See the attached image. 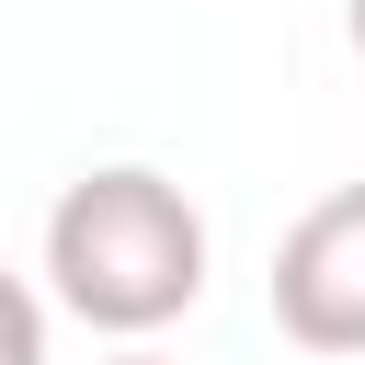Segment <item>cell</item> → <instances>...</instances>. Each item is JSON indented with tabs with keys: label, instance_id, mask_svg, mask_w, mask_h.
I'll list each match as a JSON object with an SVG mask.
<instances>
[{
	"label": "cell",
	"instance_id": "1",
	"mask_svg": "<svg viewBox=\"0 0 365 365\" xmlns=\"http://www.w3.org/2000/svg\"><path fill=\"white\" fill-rule=\"evenodd\" d=\"M46 297L80 331H114V342L171 331L205 297V217H194V194L137 171V160L80 171L57 194V217H46Z\"/></svg>",
	"mask_w": 365,
	"mask_h": 365
},
{
	"label": "cell",
	"instance_id": "2",
	"mask_svg": "<svg viewBox=\"0 0 365 365\" xmlns=\"http://www.w3.org/2000/svg\"><path fill=\"white\" fill-rule=\"evenodd\" d=\"M274 331L297 354H365V182H331L274 240Z\"/></svg>",
	"mask_w": 365,
	"mask_h": 365
},
{
	"label": "cell",
	"instance_id": "3",
	"mask_svg": "<svg viewBox=\"0 0 365 365\" xmlns=\"http://www.w3.org/2000/svg\"><path fill=\"white\" fill-rule=\"evenodd\" d=\"M342 23H354V57H365V0H342Z\"/></svg>",
	"mask_w": 365,
	"mask_h": 365
},
{
	"label": "cell",
	"instance_id": "4",
	"mask_svg": "<svg viewBox=\"0 0 365 365\" xmlns=\"http://www.w3.org/2000/svg\"><path fill=\"white\" fill-rule=\"evenodd\" d=\"M114 365H171V354H114Z\"/></svg>",
	"mask_w": 365,
	"mask_h": 365
}]
</instances>
